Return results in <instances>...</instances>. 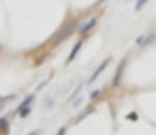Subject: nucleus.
Here are the masks:
<instances>
[{
	"label": "nucleus",
	"mask_w": 156,
	"mask_h": 135,
	"mask_svg": "<svg viewBox=\"0 0 156 135\" xmlns=\"http://www.w3.org/2000/svg\"><path fill=\"white\" fill-rule=\"evenodd\" d=\"M100 94H102V89H94V92L90 94V100H92V102H94V100H98V98H100Z\"/></svg>",
	"instance_id": "9b49d317"
},
{
	"label": "nucleus",
	"mask_w": 156,
	"mask_h": 135,
	"mask_svg": "<svg viewBox=\"0 0 156 135\" xmlns=\"http://www.w3.org/2000/svg\"><path fill=\"white\" fill-rule=\"evenodd\" d=\"M65 133H67V127H60V129H58V133H56V135H65Z\"/></svg>",
	"instance_id": "4468645a"
},
{
	"label": "nucleus",
	"mask_w": 156,
	"mask_h": 135,
	"mask_svg": "<svg viewBox=\"0 0 156 135\" xmlns=\"http://www.w3.org/2000/svg\"><path fill=\"white\" fill-rule=\"evenodd\" d=\"M146 2H148V0H135V6H133V9H135V11H142L146 6Z\"/></svg>",
	"instance_id": "9d476101"
},
{
	"label": "nucleus",
	"mask_w": 156,
	"mask_h": 135,
	"mask_svg": "<svg viewBox=\"0 0 156 135\" xmlns=\"http://www.w3.org/2000/svg\"><path fill=\"white\" fill-rule=\"evenodd\" d=\"M79 25H81V19H79V17H73V19H69V21H67V23H65V25L58 29V31L54 33V36L50 37V44H60V42H65L67 37H71L73 33H77Z\"/></svg>",
	"instance_id": "f257e3e1"
},
{
	"label": "nucleus",
	"mask_w": 156,
	"mask_h": 135,
	"mask_svg": "<svg viewBox=\"0 0 156 135\" xmlns=\"http://www.w3.org/2000/svg\"><path fill=\"white\" fill-rule=\"evenodd\" d=\"M11 133V116L4 114L0 116V135H9Z\"/></svg>",
	"instance_id": "423d86ee"
},
{
	"label": "nucleus",
	"mask_w": 156,
	"mask_h": 135,
	"mask_svg": "<svg viewBox=\"0 0 156 135\" xmlns=\"http://www.w3.org/2000/svg\"><path fill=\"white\" fill-rule=\"evenodd\" d=\"M127 119H129V121H137L140 116H137V112H129V114H127Z\"/></svg>",
	"instance_id": "ddd939ff"
},
{
	"label": "nucleus",
	"mask_w": 156,
	"mask_h": 135,
	"mask_svg": "<svg viewBox=\"0 0 156 135\" xmlns=\"http://www.w3.org/2000/svg\"><path fill=\"white\" fill-rule=\"evenodd\" d=\"M98 19H100V17H98V15H94V17H90V19H87V21H83V23L79 25V29H77V33H79V36H81V37L90 36V31H92V29H94V27H96Z\"/></svg>",
	"instance_id": "f03ea898"
},
{
	"label": "nucleus",
	"mask_w": 156,
	"mask_h": 135,
	"mask_svg": "<svg viewBox=\"0 0 156 135\" xmlns=\"http://www.w3.org/2000/svg\"><path fill=\"white\" fill-rule=\"evenodd\" d=\"M104 2H106V0H98V4H104Z\"/></svg>",
	"instance_id": "dca6fc26"
},
{
	"label": "nucleus",
	"mask_w": 156,
	"mask_h": 135,
	"mask_svg": "<svg viewBox=\"0 0 156 135\" xmlns=\"http://www.w3.org/2000/svg\"><path fill=\"white\" fill-rule=\"evenodd\" d=\"M90 112H94V108H92V106H90V108H85V110L81 112V114H79V116H77V121H81V119H85V116H87V114H90Z\"/></svg>",
	"instance_id": "f8f14e48"
},
{
	"label": "nucleus",
	"mask_w": 156,
	"mask_h": 135,
	"mask_svg": "<svg viewBox=\"0 0 156 135\" xmlns=\"http://www.w3.org/2000/svg\"><path fill=\"white\" fill-rule=\"evenodd\" d=\"M108 64H110V56H106V58H104V61L100 62V64H98L96 67V71H94V73L90 75V79H87V83H94V81H96L98 77H100V75L104 73V71H106V67Z\"/></svg>",
	"instance_id": "20e7f679"
},
{
	"label": "nucleus",
	"mask_w": 156,
	"mask_h": 135,
	"mask_svg": "<svg viewBox=\"0 0 156 135\" xmlns=\"http://www.w3.org/2000/svg\"><path fill=\"white\" fill-rule=\"evenodd\" d=\"M42 131H31V133H27V135H40Z\"/></svg>",
	"instance_id": "2eb2a0df"
},
{
	"label": "nucleus",
	"mask_w": 156,
	"mask_h": 135,
	"mask_svg": "<svg viewBox=\"0 0 156 135\" xmlns=\"http://www.w3.org/2000/svg\"><path fill=\"white\" fill-rule=\"evenodd\" d=\"M156 42V33H146V36H140L137 37V42H135V46L140 50H146L148 46H152Z\"/></svg>",
	"instance_id": "7ed1b4c3"
},
{
	"label": "nucleus",
	"mask_w": 156,
	"mask_h": 135,
	"mask_svg": "<svg viewBox=\"0 0 156 135\" xmlns=\"http://www.w3.org/2000/svg\"><path fill=\"white\" fill-rule=\"evenodd\" d=\"M17 114H19L21 119L29 116V114H31V106H27V108H17Z\"/></svg>",
	"instance_id": "1a4fd4ad"
},
{
	"label": "nucleus",
	"mask_w": 156,
	"mask_h": 135,
	"mask_svg": "<svg viewBox=\"0 0 156 135\" xmlns=\"http://www.w3.org/2000/svg\"><path fill=\"white\" fill-rule=\"evenodd\" d=\"M34 100H36V94H29V96H25L23 102L19 104V108H27V106H31V104H34Z\"/></svg>",
	"instance_id": "6e6552de"
},
{
	"label": "nucleus",
	"mask_w": 156,
	"mask_h": 135,
	"mask_svg": "<svg viewBox=\"0 0 156 135\" xmlns=\"http://www.w3.org/2000/svg\"><path fill=\"white\" fill-rule=\"evenodd\" d=\"M125 58L119 62V67H117V71H115V77H112V85H119L121 83V75H123V69H125Z\"/></svg>",
	"instance_id": "0eeeda50"
},
{
	"label": "nucleus",
	"mask_w": 156,
	"mask_h": 135,
	"mask_svg": "<svg viewBox=\"0 0 156 135\" xmlns=\"http://www.w3.org/2000/svg\"><path fill=\"white\" fill-rule=\"evenodd\" d=\"M81 46H83V37H79L77 42H75V46H73V50L69 52V56H67V64H71L75 58H77V54H79V50H81Z\"/></svg>",
	"instance_id": "39448f33"
}]
</instances>
